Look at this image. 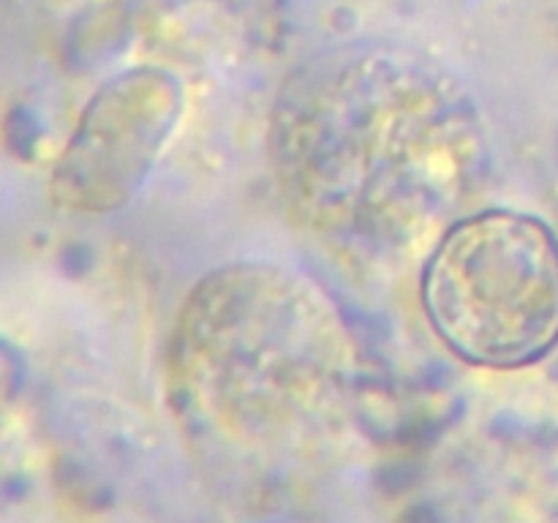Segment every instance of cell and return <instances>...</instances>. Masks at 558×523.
<instances>
[{
    "label": "cell",
    "instance_id": "1",
    "mask_svg": "<svg viewBox=\"0 0 558 523\" xmlns=\"http://www.w3.org/2000/svg\"><path fill=\"white\" fill-rule=\"evenodd\" d=\"M267 142L289 221L365 278L423 267L488 172L477 98L430 60L381 44L300 63Z\"/></svg>",
    "mask_w": 558,
    "mask_h": 523
},
{
    "label": "cell",
    "instance_id": "5",
    "mask_svg": "<svg viewBox=\"0 0 558 523\" xmlns=\"http://www.w3.org/2000/svg\"><path fill=\"white\" fill-rule=\"evenodd\" d=\"M423 523H450V521H423Z\"/></svg>",
    "mask_w": 558,
    "mask_h": 523
},
{
    "label": "cell",
    "instance_id": "3",
    "mask_svg": "<svg viewBox=\"0 0 558 523\" xmlns=\"http://www.w3.org/2000/svg\"><path fill=\"white\" fill-rule=\"evenodd\" d=\"M420 300L439 341L463 363L529 368L558 346L556 232L532 212H466L425 256Z\"/></svg>",
    "mask_w": 558,
    "mask_h": 523
},
{
    "label": "cell",
    "instance_id": "4",
    "mask_svg": "<svg viewBox=\"0 0 558 523\" xmlns=\"http://www.w3.org/2000/svg\"><path fill=\"white\" fill-rule=\"evenodd\" d=\"M180 114L183 90L169 71L140 65L114 76L90 98L54 167V202L93 216L123 210L150 178Z\"/></svg>",
    "mask_w": 558,
    "mask_h": 523
},
{
    "label": "cell",
    "instance_id": "2",
    "mask_svg": "<svg viewBox=\"0 0 558 523\" xmlns=\"http://www.w3.org/2000/svg\"><path fill=\"white\" fill-rule=\"evenodd\" d=\"M174 417L207 458L303 474L347 441L357 346L336 300L278 262H229L180 308L167 357Z\"/></svg>",
    "mask_w": 558,
    "mask_h": 523
}]
</instances>
